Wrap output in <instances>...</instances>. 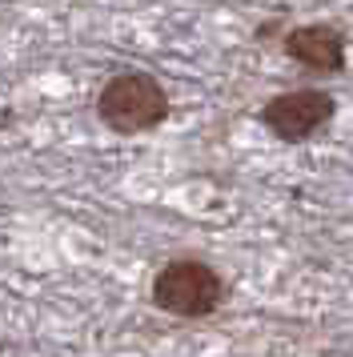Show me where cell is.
<instances>
[{
  "label": "cell",
  "instance_id": "obj_1",
  "mask_svg": "<svg viewBox=\"0 0 353 357\" xmlns=\"http://www.w3.org/2000/svg\"><path fill=\"white\" fill-rule=\"evenodd\" d=\"M173 113L169 89L144 73V68H121L96 93V116L100 125L117 137H141V132L160 129Z\"/></svg>",
  "mask_w": 353,
  "mask_h": 357
},
{
  "label": "cell",
  "instance_id": "obj_3",
  "mask_svg": "<svg viewBox=\"0 0 353 357\" xmlns=\"http://www.w3.org/2000/svg\"><path fill=\"white\" fill-rule=\"evenodd\" d=\"M337 116V97L329 89H289L277 93L261 105V125L269 129V137L285 141V145H305L333 125Z\"/></svg>",
  "mask_w": 353,
  "mask_h": 357
},
{
  "label": "cell",
  "instance_id": "obj_4",
  "mask_svg": "<svg viewBox=\"0 0 353 357\" xmlns=\"http://www.w3.org/2000/svg\"><path fill=\"white\" fill-rule=\"evenodd\" d=\"M345 45H350L345 33H341L337 24H325V20L293 24V29H285V36H281V52H285L297 68L313 73V77H337V73H345V61H350Z\"/></svg>",
  "mask_w": 353,
  "mask_h": 357
},
{
  "label": "cell",
  "instance_id": "obj_2",
  "mask_svg": "<svg viewBox=\"0 0 353 357\" xmlns=\"http://www.w3.org/2000/svg\"><path fill=\"white\" fill-rule=\"evenodd\" d=\"M153 305L181 321H205L229 301V281L205 257H169L153 277Z\"/></svg>",
  "mask_w": 353,
  "mask_h": 357
},
{
  "label": "cell",
  "instance_id": "obj_5",
  "mask_svg": "<svg viewBox=\"0 0 353 357\" xmlns=\"http://www.w3.org/2000/svg\"><path fill=\"white\" fill-rule=\"evenodd\" d=\"M281 36H285V20H281V17H269V20H261V24H257V40H261V45H269V40L281 45Z\"/></svg>",
  "mask_w": 353,
  "mask_h": 357
}]
</instances>
